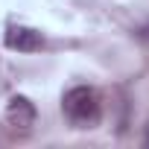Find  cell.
<instances>
[{
    "label": "cell",
    "instance_id": "cell-2",
    "mask_svg": "<svg viewBox=\"0 0 149 149\" xmlns=\"http://www.w3.org/2000/svg\"><path fill=\"white\" fill-rule=\"evenodd\" d=\"M3 44L9 50H15V53H38L44 47V38H41V32H35L29 26H12L6 32Z\"/></svg>",
    "mask_w": 149,
    "mask_h": 149
},
{
    "label": "cell",
    "instance_id": "cell-1",
    "mask_svg": "<svg viewBox=\"0 0 149 149\" xmlns=\"http://www.w3.org/2000/svg\"><path fill=\"white\" fill-rule=\"evenodd\" d=\"M61 108H64V114L76 123L79 129H88V126H94L100 120V97L88 85L70 88L64 94V100H61Z\"/></svg>",
    "mask_w": 149,
    "mask_h": 149
},
{
    "label": "cell",
    "instance_id": "cell-3",
    "mask_svg": "<svg viewBox=\"0 0 149 149\" xmlns=\"http://www.w3.org/2000/svg\"><path fill=\"white\" fill-rule=\"evenodd\" d=\"M35 117H38V111H35V105H32L26 97H12V100H9V105H6V120H9V126H15V129H29V126L35 123Z\"/></svg>",
    "mask_w": 149,
    "mask_h": 149
},
{
    "label": "cell",
    "instance_id": "cell-4",
    "mask_svg": "<svg viewBox=\"0 0 149 149\" xmlns=\"http://www.w3.org/2000/svg\"><path fill=\"white\" fill-rule=\"evenodd\" d=\"M143 146L149 149V126H146V137H143Z\"/></svg>",
    "mask_w": 149,
    "mask_h": 149
}]
</instances>
